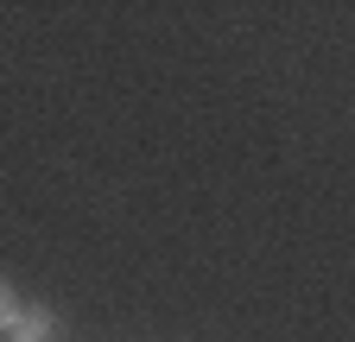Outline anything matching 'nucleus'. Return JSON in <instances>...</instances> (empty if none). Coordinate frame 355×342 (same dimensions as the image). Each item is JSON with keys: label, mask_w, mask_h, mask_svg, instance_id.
I'll return each instance as SVG.
<instances>
[{"label": "nucleus", "mask_w": 355, "mask_h": 342, "mask_svg": "<svg viewBox=\"0 0 355 342\" xmlns=\"http://www.w3.org/2000/svg\"><path fill=\"white\" fill-rule=\"evenodd\" d=\"M0 342H58V311H51V305H26L19 323L0 336Z\"/></svg>", "instance_id": "f257e3e1"}, {"label": "nucleus", "mask_w": 355, "mask_h": 342, "mask_svg": "<svg viewBox=\"0 0 355 342\" xmlns=\"http://www.w3.org/2000/svg\"><path fill=\"white\" fill-rule=\"evenodd\" d=\"M19 311H26V305H19V291H13V279H0V336H7V330L19 323Z\"/></svg>", "instance_id": "f03ea898"}]
</instances>
